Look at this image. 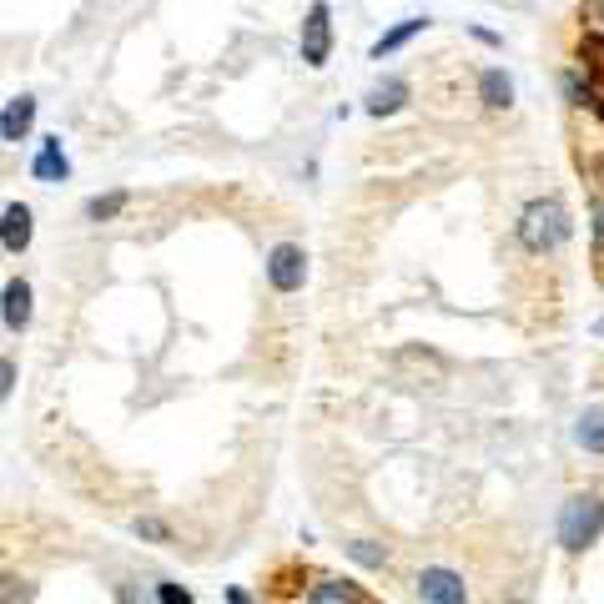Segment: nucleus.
<instances>
[{"mask_svg":"<svg viewBox=\"0 0 604 604\" xmlns=\"http://www.w3.org/2000/svg\"><path fill=\"white\" fill-rule=\"evenodd\" d=\"M403 101H408V81L388 76V81H378V86L368 91V116H393Z\"/></svg>","mask_w":604,"mask_h":604,"instance_id":"nucleus-10","label":"nucleus"},{"mask_svg":"<svg viewBox=\"0 0 604 604\" xmlns=\"http://www.w3.org/2000/svg\"><path fill=\"white\" fill-rule=\"evenodd\" d=\"M348 554L362 564V570H383V560H388V554H383V544H373V539H352V544H348Z\"/></svg>","mask_w":604,"mask_h":604,"instance_id":"nucleus-16","label":"nucleus"},{"mask_svg":"<svg viewBox=\"0 0 604 604\" xmlns=\"http://www.w3.org/2000/svg\"><path fill=\"white\" fill-rule=\"evenodd\" d=\"M600 534H604V499L600 494H574L570 504L560 509V544L570 554H580V550H590Z\"/></svg>","mask_w":604,"mask_h":604,"instance_id":"nucleus-2","label":"nucleus"},{"mask_svg":"<svg viewBox=\"0 0 604 604\" xmlns=\"http://www.w3.org/2000/svg\"><path fill=\"white\" fill-rule=\"evenodd\" d=\"M423 25H429V21H403V25H393V31H388V35H378V41H373V61H383V55H393L398 45H403L408 35H418V31H423Z\"/></svg>","mask_w":604,"mask_h":604,"instance_id":"nucleus-14","label":"nucleus"},{"mask_svg":"<svg viewBox=\"0 0 604 604\" xmlns=\"http://www.w3.org/2000/svg\"><path fill=\"white\" fill-rule=\"evenodd\" d=\"M31 176L35 182H66L71 176V162H66V152H61V136H45L41 142V152H35V162H31Z\"/></svg>","mask_w":604,"mask_h":604,"instance_id":"nucleus-7","label":"nucleus"},{"mask_svg":"<svg viewBox=\"0 0 604 604\" xmlns=\"http://www.w3.org/2000/svg\"><path fill=\"white\" fill-rule=\"evenodd\" d=\"M156 600H162V604H192V594L187 590H182V584H156Z\"/></svg>","mask_w":604,"mask_h":604,"instance_id":"nucleus-18","label":"nucleus"},{"mask_svg":"<svg viewBox=\"0 0 604 604\" xmlns=\"http://www.w3.org/2000/svg\"><path fill=\"white\" fill-rule=\"evenodd\" d=\"M308 604H358V590L342 580H318L313 584V600Z\"/></svg>","mask_w":604,"mask_h":604,"instance_id":"nucleus-13","label":"nucleus"},{"mask_svg":"<svg viewBox=\"0 0 604 604\" xmlns=\"http://www.w3.org/2000/svg\"><path fill=\"white\" fill-rule=\"evenodd\" d=\"M564 237H570V212H564V202H554V197L529 202L524 217H519V242H524L529 253H554Z\"/></svg>","mask_w":604,"mask_h":604,"instance_id":"nucleus-1","label":"nucleus"},{"mask_svg":"<svg viewBox=\"0 0 604 604\" xmlns=\"http://www.w3.org/2000/svg\"><path fill=\"white\" fill-rule=\"evenodd\" d=\"M479 96H483V106H494V111H504V106H514V81L504 76V71H483L479 76Z\"/></svg>","mask_w":604,"mask_h":604,"instance_id":"nucleus-12","label":"nucleus"},{"mask_svg":"<svg viewBox=\"0 0 604 604\" xmlns=\"http://www.w3.org/2000/svg\"><path fill=\"white\" fill-rule=\"evenodd\" d=\"M418 594H423V604H469V584H463V574L443 570V564H433V570L418 574Z\"/></svg>","mask_w":604,"mask_h":604,"instance_id":"nucleus-5","label":"nucleus"},{"mask_svg":"<svg viewBox=\"0 0 604 604\" xmlns=\"http://www.w3.org/2000/svg\"><path fill=\"white\" fill-rule=\"evenodd\" d=\"M594 242H600V253H604V197L594 202Z\"/></svg>","mask_w":604,"mask_h":604,"instance_id":"nucleus-22","label":"nucleus"},{"mask_svg":"<svg viewBox=\"0 0 604 604\" xmlns=\"http://www.w3.org/2000/svg\"><path fill=\"white\" fill-rule=\"evenodd\" d=\"M584 21L594 25V35H604V0H584Z\"/></svg>","mask_w":604,"mask_h":604,"instance_id":"nucleus-19","label":"nucleus"},{"mask_svg":"<svg viewBox=\"0 0 604 604\" xmlns=\"http://www.w3.org/2000/svg\"><path fill=\"white\" fill-rule=\"evenodd\" d=\"M303 277H308V253H303L297 242H277L273 253H267V283H273L277 293H297Z\"/></svg>","mask_w":604,"mask_h":604,"instance_id":"nucleus-3","label":"nucleus"},{"mask_svg":"<svg viewBox=\"0 0 604 604\" xmlns=\"http://www.w3.org/2000/svg\"><path fill=\"white\" fill-rule=\"evenodd\" d=\"M574 443L584 453H604V408H584L580 423H574Z\"/></svg>","mask_w":604,"mask_h":604,"instance_id":"nucleus-11","label":"nucleus"},{"mask_svg":"<svg viewBox=\"0 0 604 604\" xmlns=\"http://www.w3.org/2000/svg\"><path fill=\"white\" fill-rule=\"evenodd\" d=\"M136 534L142 539H166V529L156 524V519H136Z\"/></svg>","mask_w":604,"mask_h":604,"instance_id":"nucleus-21","label":"nucleus"},{"mask_svg":"<svg viewBox=\"0 0 604 604\" xmlns=\"http://www.w3.org/2000/svg\"><path fill=\"white\" fill-rule=\"evenodd\" d=\"M0 393H16V362H0Z\"/></svg>","mask_w":604,"mask_h":604,"instance_id":"nucleus-20","label":"nucleus"},{"mask_svg":"<svg viewBox=\"0 0 604 604\" xmlns=\"http://www.w3.org/2000/svg\"><path fill=\"white\" fill-rule=\"evenodd\" d=\"M0 242H6V253H25L31 247V207L11 202L0 212Z\"/></svg>","mask_w":604,"mask_h":604,"instance_id":"nucleus-6","label":"nucleus"},{"mask_svg":"<svg viewBox=\"0 0 604 604\" xmlns=\"http://www.w3.org/2000/svg\"><path fill=\"white\" fill-rule=\"evenodd\" d=\"M564 91H570L574 106H590V86L580 81V71H570V76H564Z\"/></svg>","mask_w":604,"mask_h":604,"instance_id":"nucleus-17","label":"nucleus"},{"mask_svg":"<svg viewBox=\"0 0 604 604\" xmlns=\"http://www.w3.org/2000/svg\"><path fill=\"white\" fill-rule=\"evenodd\" d=\"M25 323H31V283L11 277V283H6V328L25 332Z\"/></svg>","mask_w":604,"mask_h":604,"instance_id":"nucleus-9","label":"nucleus"},{"mask_svg":"<svg viewBox=\"0 0 604 604\" xmlns=\"http://www.w3.org/2000/svg\"><path fill=\"white\" fill-rule=\"evenodd\" d=\"M121 207H126V192H106V197H91V202H86V222H111Z\"/></svg>","mask_w":604,"mask_h":604,"instance_id":"nucleus-15","label":"nucleus"},{"mask_svg":"<svg viewBox=\"0 0 604 604\" xmlns=\"http://www.w3.org/2000/svg\"><path fill=\"white\" fill-rule=\"evenodd\" d=\"M31 116H35V101L31 96H11L6 101V111H0V142H21L25 132H31Z\"/></svg>","mask_w":604,"mask_h":604,"instance_id":"nucleus-8","label":"nucleus"},{"mask_svg":"<svg viewBox=\"0 0 604 604\" xmlns=\"http://www.w3.org/2000/svg\"><path fill=\"white\" fill-rule=\"evenodd\" d=\"M328 51H332V16L323 0H313L308 16H303V61L318 71V66H328Z\"/></svg>","mask_w":604,"mask_h":604,"instance_id":"nucleus-4","label":"nucleus"},{"mask_svg":"<svg viewBox=\"0 0 604 604\" xmlns=\"http://www.w3.org/2000/svg\"><path fill=\"white\" fill-rule=\"evenodd\" d=\"M227 600H232V604H253V600H247V594H242V590H232Z\"/></svg>","mask_w":604,"mask_h":604,"instance_id":"nucleus-23","label":"nucleus"}]
</instances>
